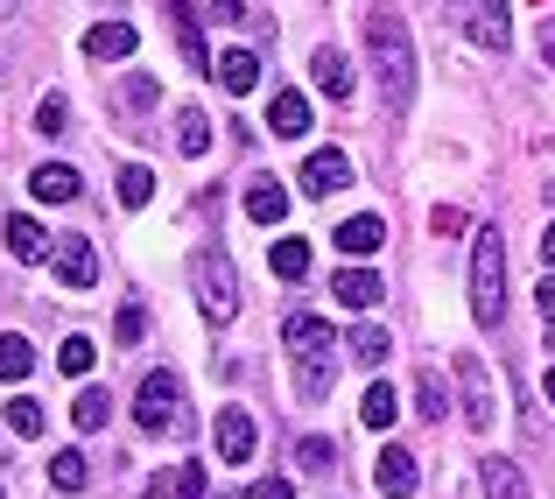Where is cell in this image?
Returning <instances> with one entry per match:
<instances>
[{
	"mask_svg": "<svg viewBox=\"0 0 555 499\" xmlns=\"http://www.w3.org/2000/svg\"><path fill=\"white\" fill-rule=\"evenodd\" d=\"M64 120H70V106H64V99H42V106H36V127H42V135H64Z\"/></svg>",
	"mask_w": 555,
	"mask_h": 499,
	"instance_id": "d590c367",
	"label": "cell"
},
{
	"mask_svg": "<svg viewBox=\"0 0 555 499\" xmlns=\"http://www.w3.org/2000/svg\"><path fill=\"white\" fill-rule=\"evenodd\" d=\"M92 359H99V345H92V337H64V345H56V366H64L70 380H85V373H92Z\"/></svg>",
	"mask_w": 555,
	"mask_h": 499,
	"instance_id": "d6a6232c",
	"label": "cell"
},
{
	"mask_svg": "<svg viewBox=\"0 0 555 499\" xmlns=\"http://www.w3.org/2000/svg\"><path fill=\"white\" fill-rule=\"evenodd\" d=\"M373 486H379V492H387V499H408V492H415V486H422V472H415V458H408V450H401V444H387V450H379V458H373Z\"/></svg>",
	"mask_w": 555,
	"mask_h": 499,
	"instance_id": "30bf717a",
	"label": "cell"
},
{
	"mask_svg": "<svg viewBox=\"0 0 555 499\" xmlns=\"http://www.w3.org/2000/svg\"><path fill=\"white\" fill-rule=\"evenodd\" d=\"M429 226H436V240H443V232H464V212H457V204H436Z\"/></svg>",
	"mask_w": 555,
	"mask_h": 499,
	"instance_id": "60d3db41",
	"label": "cell"
},
{
	"mask_svg": "<svg viewBox=\"0 0 555 499\" xmlns=\"http://www.w3.org/2000/svg\"><path fill=\"white\" fill-rule=\"evenodd\" d=\"M310 78H317V92H331V99H352V64H345V56L331 50V42L310 56Z\"/></svg>",
	"mask_w": 555,
	"mask_h": 499,
	"instance_id": "e0dca14e",
	"label": "cell"
},
{
	"mask_svg": "<svg viewBox=\"0 0 555 499\" xmlns=\"http://www.w3.org/2000/svg\"><path fill=\"white\" fill-rule=\"evenodd\" d=\"M457 28L478 42V50H506V42H514V22H506V0H464Z\"/></svg>",
	"mask_w": 555,
	"mask_h": 499,
	"instance_id": "5b68a950",
	"label": "cell"
},
{
	"mask_svg": "<svg viewBox=\"0 0 555 499\" xmlns=\"http://www.w3.org/2000/svg\"><path fill=\"white\" fill-rule=\"evenodd\" d=\"M366 50H373L387 113H408V99H415V50H408V22L393 8H373L366 14Z\"/></svg>",
	"mask_w": 555,
	"mask_h": 499,
	"instance_id": "6da1fadb",
	"label": "cell"
},
{
	"mask_svg": "<svg viewBox=\"0 0 555 499\" xmlns=\"http://www.w3.org/2000/svg\"><path fill=\"white\" fill-rule=\"evenodd\" d=\"M486 492H492V499H528L520 464H514V458H492V464H486Z\"/></svg>",
	"mask_w": 555,
	"mask_h": 499,
	"instance_id": "484cf974",
	"label": "cell"
},
{
	"mask_svg": "<svg viewBox=\"0 0 555 499\" xmlns=\"http://www.w3.org/2000/svg\"><path fill=\"white\" fill-rule=\"evenodd\" d=\"M134 415H141V430H183V380L169 373V366H155V373H141Z\"/></svg>",
	"mask_w": 555,
	"mask_h": 499,
	"instance_id": "277c9868",
	"label": "cell"
},
{
	"mask_svg": "<svg viewBox=\"0 0 555 499\" xmlns=\"http://www.w3.org/2000/svg\"><path fill=\"white\" fill-rule=\"evenodd\" d=\"M246 499H296V486H288V478H254Z\"/></svg>",
	"mask_w": 555,
	"mask_h": 499,
	"instance_id": "ab89813d",
	"label": "cell"
},
{
	"mask_svg": "<svg viewBox=\"0 0 555 499\" xmlns=\"http://www.w3.org/2000/svg\"><path fill=\"white\" fill-rule=\"evenodd\" d=\"M177 42H183V56H190V71H204V78H211V56H204V36H197V8H190V0H177Z\"/></svg>",
	"mask_w": 555,
	"mask_h": 499,
	"instance_id": "44dd1931",
	"label": "cell"
},
{
	"mask_svg": "<svg viewBox=\"0 0 555 499\" xmlns=\"http://www.w3.org/2000/svg\"><path fill=\"white\" fill-rule=\"evenodd\" d=\"M28 190H36L42 204H70V197H78V190H85V176L70 169V163H42L36 176H28Z\"/></svg>",
	"mask_w": 555,
	"mask_h": 499,
	"instance_id": "2e32d148",
	"label": "cell"
},
{
	"mask_svg": "<svg viewBox=\"0 0 555 499\" xmlns=\"http://www.w3.org/2000/svg\"><path fill=\"white\" fill-rule=\"evenodd\" d=\"M177 149H183V155H211V120H204L197 106L177 120Z\"/></svg>",
	"mask_w": 555,
	"mask_h": 499,
	"instance_id": "f546056e",
	"label": "cell"
},
{
	"mask_svg": "<svg viewBox=\"0 0 555 499\" xmlns=\"http://www.w3.org/2000/svg\"><path fill=\"white\" fill-rule=\"evenodd\" d=\"M211 14L232 22V28H254V8H246V0H211Z\"/></svg>",
	"mask_w": 555,
	"mask_h": 499,
	"instance_id": "f35d334b",
	"label": "cell"
},
{
	"mask_svg": "<svg viewBox=\"0 0 555 499\" xmlns=\"http://www.w3.org/2000/svg\"><path fill=\"white\" fill-rule=\"evenodd\" d=\"M28 366H36V345L22 331H0V380H28Z\"/></svg>",
	"mask_w": 555,
	"mask_h": 499,
	"instance_id": "d4e9b609",
	"label": "cell"
},
{
	"mask_svg": "<svg viewBox=\"0 0 555 499\" xmlns=\"http://www.w3.org/2000/svg\"><path fill=\"white\" fill-rule=\"evenodd\" d=\"M457 387H464V422L486 436L492 430V380H486V359H478V351H457Z\"/></svg>",
	"mask_w": 555,
	"mask_h": 499,
	"instance_id": "8992f818",
	"label": "cell"
},
{
	"mask_svg": "<svg viewBox=\"0 0 555 499\" xmlns=\"http://www.w3.org/2000/svg\"><path fill=\"white\" fill-rule=\"evenodd\" d=\"M0 499H8V492H0Z\"/></svg>",
	"mask_w": 555,
	"mask_h": 499,
	"instance_id": "7dc6e473",
	"label": "cell"
},
{
	"mask_svg": "<svg viewBox=\"0 0 555 499\" xmlns=\"http://www.w3.org/2000/svg\"><path fill=\"white\" fill-rule=\"evenodd\" d=\"M246 218H254V226H282L288 218V190L282 183H246Z\"/></svg>",
	"mask_w": 555,
	"mask_h": 499,
	"instance_id": "d6986e66",
	"label": "cell"
},
{
	"mask_svg": "<svg viewBox=\"0 0 555 499\" xmlns=\"http://www.w3.org/2000/svg\"><path fill=\"white\" fill-rule=\"evenodd\" d=\"M56 282L64 289H92L99 282V246L92 240H56Z\"/></svg>",
	"mask_w": 555,
	"mask_h": 499,
	"instance_id": "8fae6325",
	"label": "cell"
},
{
	"mask_svg": "<svg viewBox=\"0 0 555 499\" xmlns=\"http://www.w3.org/2000/svg\"><path fill=\"white\" fill-rule=\"evenodd\" d=\"M211 436H218V464H246L254 458V415H246V408H218Z\"/></svg>",
	"mask_w": 555,
	"mask_h": 499,
	"instance_id": "ba28073f",
	"label": "cell"
},
{
	"mask_svg": "<svg viewBox=\"0 0 555 499\" xmlns=\"http://www.w3.org/2000/svg\"><path fill=\"white\" fill-rule=\"evenodd\" d=\"M302 190H310V197H331V190H352V155H338V149H317L310 163H302Z\"/></svg>",
	"mask_w": 555,
	"mask_h": 499,
	"instance_id": "9c48e42d",
	"label": "cell"
},
{
	"mask_svg": "<svg viewBox=\"0 0 555 499\" xmlns=\"http://www.w3.org/2000/svg\"><path fill=\"white\" fill-rule=\"evenodd\" d=\"M317 337H331V324H324V317H310V310H296V317H288V324H282V345H288V351L317 345Z\"/></svg>",
	"mask_w": 555,
	"mask_h": 499,
	"instance_id": "1f68e13d",
	"label": "cell"
},
{
	"mask_svg": "<svg viewBox=\"0 0 555 499\" xmlns=\"http://www.w3.org/2000/svg\"><path fill=\"white\" fill-rule=\"evenodd\" d=\"M268 127H274V141H302L310 135V99L302 92H274L268 99Z\"/></svg>",
	"mask_w": 555,
	"mask_h": 499,
	"instance_id": "4fadbf2b",
	"label": "cell"
},
{
	"mask_svg": "<svg viewBox=\"0 0 555 499\" xmlns=\"http://www.w3.org/2000/svg\"><path fill=\"white\" fill-rule=\"evenodd\" d=\"M268 268L282 274V282H302V274H310V240H274L268 246Z\"/></svg>",
	"mask_w": 555,
	"mask_h": 499,
	"instance_id": "7402d4cb",
	"label": "cell"
},
{
	"mask_svg": "<svg viewBox=\"0 0 555 499\" xmlns=\"http://www.w3.org/2000/svg\"><path fill=\"white\" fill-rule=\"evenodd\" d=\"M542 260H548V274H555V218H548V232H542Z\"/></svg>",
	"mask_w": 555,
	"mask_h": 499,
	"instance_id": "ee69618b",
	"label": "cell"
},
{
	"mask_svg": "<svg viewBox=\"0 0 555 499\" xmlns=\"http://www.w3.org/2000/svg\"><path fill=\"white\" fill-rule=\"evenodd\" d=\"M331 296H338L345 310H373V303L387 296V282H379L373 268H345V274H331Z\"/></svg>",
	"mask_w": 555,
	"mask_h": 499,
	"instance_id": "5bb4252c",
	"label": "cell"
},
{
	"mask_svg": "<svg viewBox=\"0 0 555 499\" xmlns=\"http://www.w3.org/2000/svg\"><path fill=\"white\" fill-rule=\"evenodd\" d=\"M211 78L225 85V92H254V85H260V56H254V50H225V56L211 64Z\"/></svg>",
	"mask_w": 555,
	"mask_h": 499,
	"instance_id": "ac0fdd59",
	"label": "cell"
},
{
	"mask_svg": "<svg viewBox=\"0 0 555 499\" xmlns=\"http://www.w3.org/2000/svg\"><path fill=\"white\" fill-rule=\"evenodd\" d=\"M149 197H155V169L127 163V169H120V204H127V212H141V204H149Z\"/></svg>",
	"mask_w": 555,
	"mask_h": 499,
	"instance_id": "4dcf8cb0",
	"label": "cell"
},
{
	"mask_svg": "<svg viewBox=\"0 0 555 499\" xmlns=\"http://www.w3.org/2000/svg\"><path fill=\"white\" fill-rule=\"evenodd\" d=\"M534 296H542V317H548V331H555V274H548L542 289H534Z\"/></svg>",
	"mask_w": 555,
	"mask_h": 499,
	"instance_id": "7bdbcfd3",
	"label": "cell"
},
{
	"mask_svg": "<svg viewBox=\"0 0 555 499\" xmlns=\"http://www.w3.org/2000/svg\"><path fill=\"white\" fill-rule=\"evenodd\" d=\"M345 351H352L359 366H387V351H393V337L379 331V324H359L352 337H345Z\"/></svg>",
	"mask_w": 555,
	"mask_h": 499,
	"instance_id": "cb8c5ba5",
	"label": "cell"
},
{
	"mask_svg": "<svg viewBox=\"0 0 555 499\" xmlns=\"http://www.w3.org/2000/svg\"><path fill=\"white\" fill-rule=\"evenodd\" d=\"M50 486L56 492H85V450H56L50 458Z\"/></svg>",
	"mask_w": 555,
	"mask_h": 499,
	"instance_id": "f1b7e54d",
	"label": "cell"
},
{
	"mask_svg": "<svg viewBox=\"0 0 555 499\" xmlns=\"http://www.w3.org/2000/svg\"><path fill=\"white\" fill-rule=\"evenodd\" d=\"M359 415H366V430H393V415H401V394H393L387 380H373L366 401H359Z\"/></svg>",
	"mask_w": 555,
	"mask_h": 499,
	"instance_id": "603a6c76",
	"label": "cell"
},
{
	"mask_svg": "<svg viewBox=\"0 0 555 499\" xmlns=\"http://www.w3.org/2000/svg\"><path fill=\"white\" fill-rule=\"evenodd\" d=\"M542 50H548V64H555V14L542 22Z\"/></svg>",
	"mask_w": 555,
	"mask_h": 499,
	"instance_id": "f6af8a7d",
	"label": "cell"
},
{
	"mask_svg": "<svg viewBox=\"0 0 555 499\" xmlns=\"http://www.w3.org/2000/svg\"><path fill=\"white\" fill-rule=\"evenodd\" d=\"M331 240H338V254H352V260H366V254H379V246H387V226H379V218H345L338 232H331Z\"/></svg>",
	"mask_w": 555,
	"mask_h": 499,
	"instance_id": "9a60e30c",
	"label": "cell"
},
{
	"mask_svg": "<svg viewBox=\"0 0 555 499\" xmlns=\"http://www.w3.org/2000/svg\"><path fill=\"white\" fill-rule=\"evenodd\" d=\"M542 394H548V408H555V366H548V380H542Z\"/></svg>",
	"mask_w": 555,
	"mask_h": 499,
	"instance_id": "bcb514c9",
	"label": "cell"
},
{
	"mask_svg": "<svg viewBox=\"0 0 555 499\" xmlns=\"http://www.w3.org/2000/svg\"><path fill=\"white\" fill-rule=\"evenodd\" d=\"M106 415H113V401H106V387H85V394H78V401H70V422H78V430H85V436H92V430H106Z\"/></svg>",
	"mask_w": 555,
	"mask_h": 499,
	"instance_id": "4316f807",
	"label": "cell"
},
{
	"mask_svg": "<svg viewBox=\"0 0 555 499\" xmlns=\"http://www.w3.org/2000/svg\"><path fill=\"white\" fill-rule=\"evenodd\" d=\"M415 408H422L429 422H443L450 394H443V373H436V366H422V373H415Z\"/></svg>",
	"mask_w": 555,
	"mask_h": 499,
	"instance_id": "83f0119b",
	"label": "cell"
},
{
	"mask_svg": "<svg viewBox=\"0 0 555 499\" xmlns=\"http://www.w3.org/2000/svg\"><path fill=\"white\" fill-rule=\"evenodd\" d=\"M42 422H50V415H42V401H28V394H14V401H8V430L14 436H42Z\"/></svg>",
	"mask_w": 555,
	"mask_h": 499,
	"instance_id": "836d02e7",
	"label": "cell"
},
{
	"mask_svg": "<svg viewBox=\"0 0 555 499\" xmlns=\"http://www.w3.org/2000/svg\"><path fill=\"white\" fill-rule=\"evenodd\" d=\"M472 317H478V331H500V317H506V246H500V226H478V240H472Z\"/></svg>",
	"mask_w": 555,
	"mask_h": 499,
	"instance_id": "7a4b0ae2",
	"label": "cell"
},
{
	"mask_svg": "<svg viewBox=\"0 0 555 499\" xmlns=\"http://www.w3.org/2000/svg\"><path fill=\"white\" fill-rule=\"evenodd\" d=\"M302 472H331V464H338V444H331V436H302Z\"/></svg>",
	"mask_w": 555,
	"mask_h": 499,
	"instance_id": "e575fe53",
	"label": "cell"
},
{
	"mask_svg": "<svg viewBox=\"0 0 555 499\" xmlns=\"http://www.w3.org/2000/svg\"><path fill=\"white\" fill-rule=\"evenodd\" d=\"M127 106H134V113L155 106V78H127Z\"/></svg>",
	"mask_w": 555,
	"mask_h": 499,
	"instance_id": "b9f144b4",
	"label": "cell"
},
{
	"mask_svg": "<svg viewBox=\"0 0 555 499\" xmlns=\"http://www.w3.org/2000/svg\"><path fill=\"white\" fill-rule=\"evenodd\" d=\"M0 232H8V254H14V260H42V254H50V240H42V226H36V218H22V212H14V218H8Z\"/></svg>",
	"mask_w": 555,
	"mask_h": 499,
	"instance_id": "ffe728a7",
	"label": "cell"
},
{
	"mask_svg": "<svg viewBox=\"0 0 555 499\" xmlns=\"http://www.w3.org/2000/svg\"><path fill=\"white\" fill-rule=\"evenodd\" d=\"M211 492V478H204V464H183L177 472V499H204Z\"/></svg>",
	"mask_w": 555,
	"mask_h": 499,
	"instance_id": "74e56055",
	"label": "cell"
},
{
	"mask_svg": "<svg viewBox=\"0 0 555 499\" xmlns=\"http://www.w3.org/2000/svg\"><path fill=\"white\" fill-rule=\"evenodd\" d=\"M296 387L302 401H324L331 387H338V359H331V337H317V345L296 351Z\"/></svg>",
	"mask_w": 555,
	"mask_h": 499,
	"instance_id": "52a82bcc",
	"label": "cell"
},
{
	"mask_svg": "<svg viewBox=\"0 0 555 499\" xmlns=\"http://www.w3.org/2000/svg\"><path fill=\"white\" fill-rule=\"evenodd\" d=\"M141 331H149V317H141V303H127L120 324H113V337H120V345H141Z\"/></svg>",
	"mask_w": 555,
	"mask_h": 499,
	"instance_id": "8d00e7d4",
	"label": "cell"
},
{
	"mask_svg": "<svg viewBox=\"0 0 555 499\" xmlns=\"http://www.w3.org/2000/svg\"><path fill=\"white\" fill-rule=\"evenodd\" d=\"M190 282H197V303L211 324H232L240 317V274H232V260L218 254V246H197L190 254Z\"/></svg>",
	"mask_w": 555,
	"mask_h": 499,
	"instance_id": "3957f363",
	"label": "cell"
},
{
	"mask_svg": "<svg viewBox=\"0 0 555 499\" xmlns=\"http://www.w3.org/2000/svg\"><path fill=\"white\" fill-rule=\"evenodd\" d=\"M134 22H92L85 28V56H99V64H120V56H134Z\"/></svg>",
	"mask_w": 555,
	"mask_h": 499,
	"instance_id": "7c38bea8",
	"label": "cell"
}]
</instances>
